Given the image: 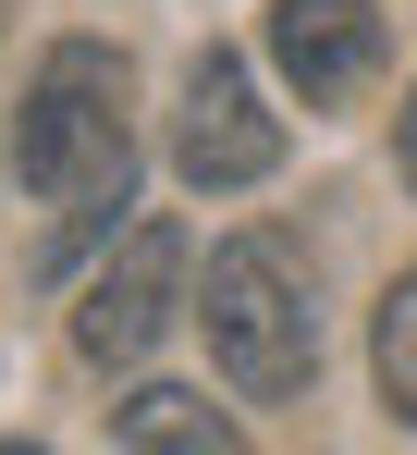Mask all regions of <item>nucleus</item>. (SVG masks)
I'll use <instances>...</instances> for the list:
<instances>
[{
  "label": "nucleus",
  "mask_w": 417,
  "mask_h": 455,
  "mask_svg": "<svg viewBox=\"0 0 417 455\" xmlns=\"http://www.w3.org/2000/svg\"><path fill=\"white\" fill-rule=\"evenodd\" d=\"M12 172L74 210V234H98L123 197H136V124H123V62L98 50V37H62L37 86H25V111H12Z\"/></svg>",
  "instance_id": "f257e3e1"
},
{
  "label": "nucleus",
  "mask_w": 417,
  "mask_h": 455,
  "mask_svg": "<svg viewBox=\"0 0 417 455\" xmlns=\"http://www.w3.org/2000/svg\"><path fill=\"white\" fill-rule=\"evenodd\" d=\"M197 320H208V357H221L233 394H258V406L307 394V370H319V307H307V271H295L282 234H233V246L208 259Z\"/></svg>",
  "instance_id": "f03ea898"
},
{
  "label": "nucleus",
  "mask_w": 417,
  "mask_h": 455,
  "mask_svg": "<svg viewBox=\"0 0 417 455\" xmlns=\"http://www.w3.org/2000/svg\"><path fill=\"white\" fill-rule=\"evenodd\" d=\"M172 320H185V234H172V222H136L98 271H86V296H74V345H86L98 370H136Z\"/></svg>",
  "instance_id": "7ed1b4c3"
},
{
  "label": "nucleus",
  "mask_w": 417,
  "mask_h": 455,
  "mask_svg": "<svg viewBox=\"0 0 417 455\" xmlns=\"http://www.w3.org/2000/svg\"><path fill=\"white\" fill-rule=\"evenodd\" d=\"M172 160H185V185H197V197H233V185H258V172L282 160V124L258 111V75H246L233 50H197V62H185Z\"/></svg>",
  "instance_id": "20e7f679"
},
{
  "label": "nucleus",
  "mask_w": 417,
  "mask_h": 455,
  "mask_svg": "<svg viewBox=\"0 0 417 455\" xmlns=\"http://www.w3.org/2000/svg\"><path fill=\"white\" fill-rule=\"evenodd\" d=\"M271 62L307 111H344L381 75V12L368 0H271Z\"/></svg>",
  "instance_id": "39448f33"
},
{
  "label": "nucleus",
  "mask_w": 417,
  "mask_h": 455,
  "mask_svg": "<svg viewBox=\"0 0 417 455\" xmlns=\"http://www.w3.org/2000/svg\"><path fill=\"white\" fill-rule=\"evenodd\" d=\"M111 443H136V455H233L246 431L208 394H136V406H111Z\"/></svg>",
  "instance_id": "423d86ee"
},
{
  "label": "nucleus",
  "mask_w": 417,
  "mask_h": 455,
  "mask_svg": "<svg viewBox=\"0 0 417 455\" xmlns=\"http://www.w3.org/2000/svg\"><path fill=\"white\" fill-rule=\"evenodd\" d=\"M368 357H381V406L417 431V271L381 296V332H368Z\"/></svg>",
  "instance_id": "0eeeda50"
},
{
  "label": "nucleus",
  "mask_w": 417,
  "mask_h": 455,
  "mask_svg": "<svg viewBox=\"0 0 417 455\" xmlns=\"http://www.w3.org/2000/svg\"><path fill=\"white\" fill-rule=\"evenodd\" d=\"M393 172L417 185V86H405V124H393Z\"/></svg>",
  "instance_id": "6e6552de"
}]
</instances>
